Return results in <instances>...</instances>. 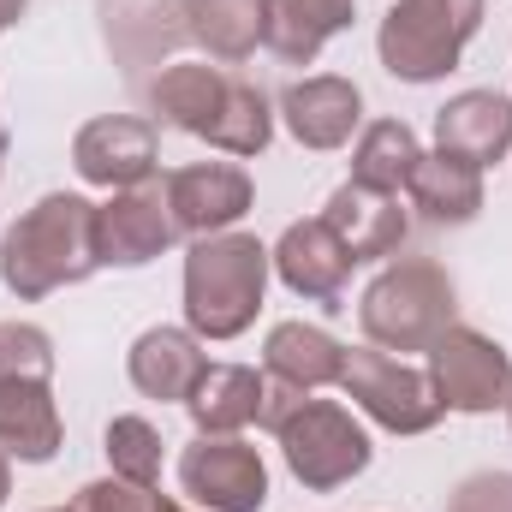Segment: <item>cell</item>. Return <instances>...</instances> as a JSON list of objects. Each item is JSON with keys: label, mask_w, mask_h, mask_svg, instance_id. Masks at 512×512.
Wrapping results in <instances>:
<instances>
[{"label": "cell", "mask_w": 512, "mask_h": 512, "mask_svg": "<svg viewBox=\"0 0 512 512\" xmlns=\"http://www.w3.org/2000/svg\"><path fill=\"white\" fill-rule=\"evenodd\" d=\"M96 268H102V251H96V203L78 197V191H48L0 239V286L18 304H36V298H48L60 286H78Z\"/></svg>", "instance_id": "6da1fadb"}, {"label": "cell", "mask_w": 512, "mask_h": 512, "mask_svg": "<svg viewBox=\"0 0 512 512\" xmlns=\"http://www.w3.org/2000/svg\"><path fill=\"white\" fill-rule=\"evenodd\" d=\"M268 245L256 233H209L185 251V328L197 340H239L268 292Z\"/></svg>", "instance_id": "7a4b0ae2"}, {"label": "cell", "mask_w": 512, "mask_h": 512, "mask_svg": "<svg viewBox=\"0 0 512 512\" xmlns=\"http://www.w3.org/2000/svg\"><path fill=\"white\" fill-rule=\"evenodd\" d=\"M459 322V292L441 262H387L358 298V328L382 352H429Z\"/></svg>", "instance_id": "3957f363"}, {"label": "cell", "mask_w": 512, "mask_h": 512, "mask_svg": "<svg viewBox=\"0 0 512 512\" xmlns=\"http://www.w3.org/2000/svg\"><path fill=\"white\" fill-rule=\"evenodd\" d=\"M483 6L489 0H393L376 30L382 66L399 84H441L483 30Z\"/></svg>", "instance_id": "277c9868"}, {"label": "cell", "mask_w": 512, "mask_h": 512, "mask_svg": "<svg viewBox=\"0 0 512 512\" xmlns=\"http://www.w3.org/2000/svg\"><path fill=\"white\" fill-rule=\"evenodd\" d=\"M274 441H280V453H286V471H292L304 489H316V495L346 489V483L364 477L370 459H376L370 429H364L340 399H310V393L292 405V417L274 429Z\"/></svg>", "instance_id": "5b68a950"}, {"label": "cell", "mask_w": 512, "mask_h": 512, "mask_svg": "<svg viewBox=\"0 0 512 512\" xmlns=\"http://www.w3.org/2000/svg\"><path fill=\"white\" fill-rule=\"evenodd\" d=\"M340 387H346V399H352L376 429H387V435H429V429L447 417V405H441L435 387H429V370H411L405 358H393L382 346L346 352Z\"/></svg>", "instance_id": "8992f818"}, {"label": "cell", "mask_w": 512, "mask_h": 512, "mask_svg": "<svg viewBox=\"0 0 512 512\" xmlns=\"http://www.w3.org/2000/svg\"><path fill=\"white\" fill-rule=\"evenodd\" d=\"M429 387L447 411L483 417L512 399V358L501 340H489L483 328L453 322L435 346H429Z\"/></svg>", "instance_id": "52a82bcc"}, {"label": "cell", "mask_w": 512, "mask_h": 512, "mask_svg": "<svg viewBox=\"0 0 512 512\" xmlns=\"http://www.w3.org/2000/svg\"><path fill=\"white\" fill-rule=\"evenodd\" d=\"M179 489L209 512H262L268 507V465L239 435H197L179 453Z\"/></svg>", "instance_id": "ba28073f"}, {"label": "cell", "mask_w": 512, "mask_h": 512, "mask_svg": "<svg viewBox=\"0 0 512 512\" xmlns=\"http://www.w3.org/2000/svg\"><path fill=\"white\" fill-rule=\"evenodd\" d=\"M167 191V209L179 221L185 239H209V233H233L256 203V185L239 161H191V167H173L161 179Z\"/></svg>", "instance_id": "9c48e42d"}, {"label": "cell", "mask_w": 512, "mask_h": 512, "mask_svg": "<svg viewBox=\"0 0 512 512\" xmlns=\"http://www.w3.org/2000/svg\"><path fill=\"white\" fill-rule=\"evenodd\" d=\"M161 161V131L137 114H102L72 137V167L96 191H131L149 185Z\"/></svg>", "instance_id": "30bf717a"}, {"label": "cell", "mask_w": 512, "mask_h": 512, "mask_svg": "<svg viewBox=\"0 0 512 512\" xmlns=\"http://www.w3.org/2000/svg\"><path fill=\"white\" fill-rule=\"evenodd\" d=\"M179 239V221L167 209V191L149 179V185H131L114 191L108 203H96V251L102 268H143L161 251H173Z\"/></svg>", "instance_id": "8fae6325"}, {"label": "cell", "mask_w": 512, "mask_h": 512, "mask_svg": "<svg viewBox=\"0 0 512 512\" xmlns=\"http://www.w3.org/2000/svg\"><path fill=\"white\" fill-rule=\"evenodd\" d=\"M268 262H274V274H280L286 292H298V298H310V304H328V310H340L346 280H352V268H358L322 215L292 221V227L280 233V245L268 251Z\"/></svg>", "instance_id": "7c38bea8"}, {"label": "cell", "mask_w": 512, "mask_h": 512, "mask_svg": "<svg viewBox=\"0 0 512 512\" xmlns=\"http://www.w3.org/2000/svg\"><path fill=\"white\" fill-rule=\"evenodd\" d=\"M280 120L304 149H346L352 131L364 126V90L352 78H340V72L298 78L280 96Z\"/></svg>", "instance_id": "4fadbf2b"}, {"label": "cell", "mask_w": 512, "mask_h": 512, "mask_svg": "<svg viewBox=\"0 0 512 512\" xmlns=\"http://www.w3.org/2000/svg\"><path fill=\"white\" fill-rule=\"evenodd\" d=\"M322 221L334 227V239L346 245L352 262H382V256H393L405 245V233H411V215L399 209V197L370 191V185H358V179H346V185L328 197Z\"/></svg>", "instance_id": "5bb4252c"}, {"label": "cell", "mask_w": 512, "mask_h": 512, "mask_svg": "<svg viewBox=\"0 0 512 512\" xmlns=\"http://www.w3.org/2000/svg\"><path fill=\"white\" fill-rule=\"evenodd\" d=\"M203 370H209V358H203V340L191 334V328H143L137 340H131L126 352V376L131 387L143 393V399H191V387L203 382Z\"/></svg>", "instance_id": "9a60e30c"}, {"label": "cell", "mask_w": 512, "mask_h": 512, "mask_svg": "<svg viewBox=\"0 0 512 512\" xmlns=\"http://www.w3.org/2000/svg\"><path fill=\"white\" fill-rule=\"evenodd\" d=\"M60 405L42 376H0V453L18 465H48L60 453Z\"/></svg>", "instance_id": "2e32d148"}, {"label": "cell", "mask_w": 512, "mask_h": 512, "mask_svg": "<svg viewBox=\"0 0 512 512\" xmlns=\"http://www.w3.org/2000/svg\"><path fill=\"white\" fill-rule=\"evenodd\" d=\"M435 149L471 161V167H495L512 149V96L501 90H459L441 114H435Z\"/></svg>", "instance_id": "e0dca14e"}, {"label": "cell", "mask_w": 512, "mask_h": 512, "mask_svg": "<svg viewBox=\"0 0 512 512\" xmlns=\"http://www.w3.org/2000/svg\"><path fill=\"white\" fill-rule=\"evenodd\" d=\"M352 0H262V48L286 66H310L340 30H352Z\"/></svg>", "instance_id": "ac0fdd59"}, {"label": "cell", "mask_w": 512, "mask_h": 512, "mask_svg": "<svg viewBox=\"0 0 512 512\" xmlns=\"http://www.w3.org/2000/svg\"><path fill=\"white\" fill-rule=\"evenodd\" d=\"M405 197H411V209H417L423 221H435V227H465V221L483 215V167H471V161L435 149V155H423V161L411 167Z\"/></svg>", "instance_id": "d6986e66"}, {"label": "cell", "mask_w": 512, "mask_h": 512, "mask_svg": "<svg viewBox=\"0 0 512 512\" xmlns=\"http://www.w3.org/2000/svg\"><path fill=\"white\" fill-rule=\"evenodd\" d=\"M262 370L274 382H292V387H304V393H316V387L340 382L346 346L328 328H316V322H274L268 340H262Z\"/></svg>", "instance_id": "ffe728a7"}, {"label": "cell", "mask_w": 512, "mask_h": 512, "mask_svg": "<svg viewBox=\"0 0 512 512\" xmlns=\"http://www.w3.org/2000/svg\"><path fill=\"white\" fill-rule=\"evenodd\" d=\"M262 393H268V370L251 364H209L203 382L191 387L185 411L197 423V435H239L262 417Z\"/></svg>", "instance_id": "44dd1931"}, {"label": "cell", "mask_w": 512, "mask_h": 512, "mask_svg": "<svg viewBox=\"0 0 512 512\" xmlns=\"http://www.w3.org/2000/svg\"><path fill=\"white\" fill-rule=\"evenodd\" d=\"M221 96H227V72L203 66V60H179V66L155 72V84H149V108L161 114V126H179L191 137H209Z\"/></svg>", "instance_id": "7402d4cb"}, {"label": "cell", "mask_w": 512, "mask_h": 512, "mask_svg": "<svg viewBox=\"0 0 512 512\" xmlns=\"http://www.w3.org/2000/svg\"><path fill=\"white\" fill-rule=\"evenodd\" d=\"M185 36L209 60L239 66L262 48V0H185Z\"/></svg>", "instance_id": "603a6c76"}, {"label": "cell", "mask_w": 512, "mask_h": 512, "mask_svg": "<svg viewBox=\"0 0 512 512\" xmlns=\"http://www.w3.org/2000/svg\"><path fill=\"white\" fill-rule=\"evenodd\" d=\"M417 161H423L417 131L405 126V120H376V126L358 131V149H352V179H358V185H370V191L399 197Z\"/></svg>", "instance_id": "cb8c5ba5"}, {"label": "cell", "mask_w": 512, "mask_h": 512, "mask_svg": "<svg viewBox=\"0 0 512 512\" xmlns=\"http://www.w3.org/2000/svg\"><path fill=\"white\" fill-rule=\"evenodd\" d=\"M268 137H274V108H268V96L245 84V78H227V96H221V114H215V126L203 143H215L221 155H239V161H251L268 149Z\"/></svg>", "instance_id": "d4e9b609"}, {"label": "cell", "mask_w": 512, "mask_h": 512, "mask_svg": "<svg viewBox=\"0 0 512 512\" xmlns=\"http://www.w3.org/2000/svg\"><path fill=\"white\" fill-rule=\"evenodd\" d=\"M102 453H108L114 477L143 483V489L161 483V429L149 417H114L108 435H102Z\"/></svg>", "instance_id": "484cf974"}, {"label": "cell", "mask_w": 512, "mask_h": 512, "mask_svg": "<svg viewBox=\"0 0 512 512\" xmlns=\"http://www.w3.org/2000/svg\"><path fill=\"white\" fill-rule=\"evenodd\" d=\"M0 376H42L54 382V340L36 322H0Z\"/></svg>", "instance_id": "4316f807"}, {"label": "cell", "mask_w": 512, "mask_h": 512, "mask_svg": "<svg viewBox=\"0 0 512 512\" xmlns=\"http://www.w3.org/2000/svg\"><path fill=\"white\" fill-rule=\"evenodd\" d=\"M78 512H167V495L143 489V483H126V477H96L78 489Z\"/></svg>", "instance_id": "83f0119b"}, {"label": "cell", "mask_w": 512, "mask_h": 512, "mask_svg": "<svg viewBox=\"0 0 512 512\" xmlns=\"http://www.w3.org/2000/svg\"><path fill=\"white\" fill-rule=\"evenodd\" d=\"M447 512H512V471H477L453 489Z\"/></svg>", "instance_id": "f1b7e54d"}, {"label": "cell", "mask_w": 512, "mask_h": 512, "mask_svg": "<svg viewBox=\"0 0 512 512\" xmlns=\"http://www.w3.org/2000/svg\"><path fill=\"white\" fill-rule=\"evenodd\" d=\"M24 6H30V0H0V30H6V24H18V18H24Z\"/></svg>", "instance_id": "f546056e"}, {"label": "cell", "mask_w": 512, "mask_h": 512, "mask_svg": "<svg viewBox=\"0 0 512 512\" xmlns=\"http://www.w3.org/2000/svg\"><path fill=\"white\" fill-rule=\"evenodd\" d=\"M6 495H12V459L0 453V507H6Z\"/></svg>", "instance_id": "4dcf8cb0"}, {"label": "cell", "mask_w": 512, "mask_h": 512, "mask_svg": "<svg viewBox=\"0 0 512 512\" xmlns=\"http://www.w3.org/2000/svg\"><path fill=\"white\" fill-rule=\"evenodd\" d=\"M167 512H191V507H179V501H167Z\"/></svg>", "instance_id": "1f68e13d"}, {"label": "cell", "mask_w": 512, "mask_h": 512, "mask_svg": "<svg viewBox=\"0 0 512 512\" xmlns=\"http://www.w3.org/2000/svg\"><path fill=\"white\" fill-rule=\"evenodd\" d=\"M48 512H78V507H48Z\"/></svg>", "instance_id": "d6a6232c"}, {"label": "cell", "mask_w": 512, "mask_h": 512, "mask_svg": "<svg viewBox=\"0 0 512 512\" xmlns=\"http://www.w3.org/2000/svg\"><path fill=\"white\" fill-rule=\"evenodd\" d=\"M0 161H6V137H0Z\"/></svg>", "instance_id": "836d02e7"}, {"label": "cell", "mask_w": 512, "mask_h": 512, "mask_svg": "<svg viewBox=\"0 0 512 512\" xmlns=\"http://www.w3.org/2000/svg\"><path fill=\"white\" fill-rule=\"evenodd\" d=\"M507 423H512V399H507Z\"/></svg>", "instance_id": "e575fe53"}]
</instances>
